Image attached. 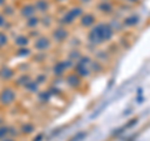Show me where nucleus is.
Listing matches in <instances>:
<instances>
[{
	"instance_id": "nucleus-2",
	"label": "nucleus",
	"mask_w": 150,
	"mask_h": 141,
	"mask_svg": "<svg viewBox=\"0 0 150 141\" xmlns=\"http://www.w3.org/2000/svg\"><path fill=\"white\" fill-rule=\"evenodd\" d=\"M93 23V16H88L86 19H84V24H91Z\"/></svg>"
},
{
	"instance_id": "nucleus-1",
	"label": "nucleus",
	"mask_w": 150,
	"mask_h": 141,
	"mask_svg": "<svg viewBox=\"0 0 150 141\" xmlns=\"http://www.w3.org/2000/svg\"><path fill=\"white\" fill-rule=\"evenodd\" d=\"M111 36V30L106 25H99L91 31L90 40L93 43H101L103 40H106Z\"/></svg>"
}]
</instances>
